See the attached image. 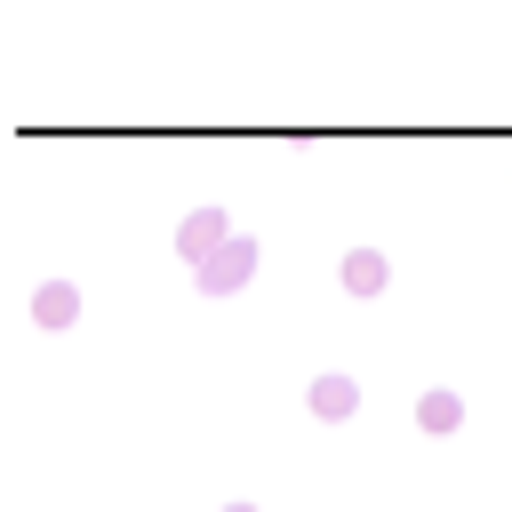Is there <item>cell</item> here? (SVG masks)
<instances>
[{"mask_svg": "<svg viewBox=\"0 0 512 512\" xmlns=\"http://www.w3.org/2000/svg\"><path fill=\"white\" fill-rule=\"evenodd\" d=\"M352 400H360L352 376H320V384H312V416H352Z\"/></svg>", "mask_w": 512, "mask_h": 512, "instance_id": "cell-5", "label": "cell"}, {"mask_svg": "<svg viewBox=\"0 0 512 512\" xmlns=\"http://www.w3.org/2000/svg\"><path fill=\"white\" fill-rule=\"evenodd\" d=\"M32 320H40V328H72V320H80V288H72V280L32 288Z\"/></svg>", "mask_w": 512, "mask_h": 512, "instance_id": "cell-3", "label": "cell"}, {"mask_svg": "<svg viewBox=\"0 0 512 512\" xmlns=\"http://www.w3.org/2000/svg\"><path fill=\"white\" fill-rule=\"evenodd\" d=\"M224 512H256V504H224Z\"/></svg>", "mask_w": 512, "mask_h": 512, "instance_id": "cell-7", "label": "cell"}, {"mask_svg": "<svg viewBox=\"0 0 512 512\" xmlns=\"http://www.w3.org/2000/svg\"><path fill=\"white\" fill-rule=\"evenodd\" d=\"M248 272H256V240H240V232H232V240H224V248H216L208 264H192V280H200L208 296H224V288H240Z\"/></svg>", "mask_w": 512, "mask_h": 512, "instance_id": "cell-1", "label": "cell"}, {"mask_svg": "<svg viewBox=\"0 0 512 512\" xmlns=\"http://www.w3.org/2000/svg\"><path fill=\"white\" fill-rule=\"evenodd\" d=\"M224 240H232V224H224V208H192V216L176 224V248H184L192 264H208V256H216Z\"/></svg>", "mask_w": 512, "mask_h": 512, "instance_id": "cell-2", "label": "cell"}, {"mask_svg": "<svg viewBox=\"0 0 512 512\" xmlns=\"http://www.w3.org/2000/svg\"><path fill=\"white\" fill-rule=\"evenodd\" d=\"M344 288H352V296H376V288H384V256H376V248H352V256H344Z\"/></svg>", "mask_w": 512, "mask_h": 512, "instance_id": "cell-4", "label": "cell"}, {"mask_svg": "<svg viewBox=\"0 0 512 512\" xmlns=\"http://www.w3.org/2000/svg\"><path fill=\"white\" fill-rule=\"evenodd\" d=\"M416 416H424V424H432V432H448V424H456V400H448V392H432V400H424V408H416Z\"/></svg>", "mask_w": 512, "mask_h": 512, "instance_id": "cell-6", "label": "cell"}]
</instances>
